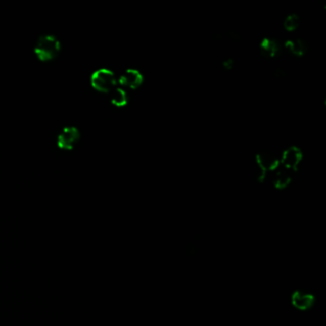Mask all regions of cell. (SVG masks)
Returning <instances> with one entry per match:
<instances>
[{"label": "cell", "instance_id": "obj_1", "mask_svg": "<svg viewBox=\"0 0 326 326\" xmlns=\"http://www.w3.org/2000/svg\"><path fill=\"white\" fill-rule=\"evenodd\" d=\"M34 52L39 61L50 62L61 52V42L55 35H41L35 42Z\"/></svg>", "mask_w": 326, "mask_h": 326}, {"label": "cell", "instance_id": "obj_2", "mask_svg": "<svg viewBox=\"0 0 326 326\" xmlns=\"http://www.w3.org/2000/svg\"><path fill=\"white\" fill-rule=\"evenodd\" d=\"M90 81L92 87L101 93H110L115 88L117 83L114 73L106 68L98 69L93 72Z\"/></svg>", "mask_w": 326, "mask_h": 326}, {"label": "cell", "instance_id": "obj_3", "mask_svg": "<svg viewBox=\"0 0 326 326\" xmlns=\"http://www.w3.org/2000/svg\"><path fill=\"white\" fill-rule=\"evenodd\" d=\"M80 138L79 129L75 126H67L59 134L57 144L60 149L64 150H72Z\"/></svg>", "mask_w": 326, "mask_h": 326}, {"label": "cell", "instance_id": "obj_4", "mask_svg": "<svg viewBox=\"0 0 326 326\" xmlns=\"http://www.w3.org/2000/svg\"><path fill=\"white\" fill-rule=\"evenodd\" d=\"M302 157V152L299 148L294 146L290 147L287 150H284L282 153V167L294 171L299 167Z\"/></svg>", "mask_w": 326, "mask_h": 326}, {"label": "cell", "instance_id": "obj_5", "mask_svg": "<svg viewBox=\"0 0 326 326\" xmlns=\"http://www.w3.org/2000/svg\"><path fill=\"white\" fill-rule=\"evenodd\" d=\"M144 81V77L140 71L136 69H127L120 77L119 82L128 88L136 89L140 87Z\"/></svg>", "mask_w": 326, "mask_h": 326}, {"label": "cell", "instance_id": "obj_6", "mask_svg": "<svg viewBox=\"0 0 326 326\" xmlns=\"http://www.w3.org/2000/svg\"><path fill=\"white\" fill-rule=\"evenodd\" d=\"M257 167L265 170H273L278 167V159L272 151L264 150L256 155Z\"/></svg>", "mask_w": 326, "mask_h": 326}, {"label": "cell", "instance_id": "obj_7", "mask_svg": "<svg viewBox=\"0 0 326 326\" xmlns=\"http://www.w3.org/2000/svg\"><path fill=\"white\" fill-rule=\"evenodd\" d=\"M260 51L266 58H273L281 53L282 48L276 40L272 38H264L260 44Z\"/></svg>", "mask_w": 326, "mask_h": 326}, {"label": "cell", "instance_id": "obj_8", "mask_svg": "<svg viewBox=\"0 0 326 326\" xmlns=\"http://www.w3.org/2000/svg\"><path fill=\"white\" fill-rule=\"evenodd\" d=\"M293 171L290 169L283 168H280L273 177V185L277 189H284L290 184L292 180Z\"/></svg>", "mask_w": 326, "mask_h": 326}, {"label": "cell", "instance_id": "obj_9", "mask_svg": "<svg viewBox=\"0 0 326 326\" xmlns=\"http://www.w3.org/2000/svg\"><path fill=\"white\" fill-rule=\"evenodd\" d=\"M285 47L288 49V51L290 53L295 55V56H303L304 54L306 53L308 46L306 44V42L302 39H291L286 41L285 43Z\"/></svg>", "mask_w": 326, "mask_h": 326}, {"label": "cell", "instance_id": "obj_10", "mask_svg": "<svg viewBox=\"0 0 326 326\" xmlns=\"http://www.w3.org/2000/svg\"><path fill=\"white\" fill-rule=\"evenodd\" d=\"M110 101L113 106H117V107H123V106H126V104L128 102V97H127V94L124 89L115 87L110 92Z\"/></svg>", "mask_w": 326, "mask_h": 326}, {"label": "cell", "instance_id": "obj_11", "mask_svg": "<svg viewBox=\"0 0 326 326\" xmlns=\"http://www.w3.org/2000/svg\"><path fill=\"white\" fill-rule=\"evenodd\" d=\"M300 17L293 14V15H289L287 18L284 19L283 26L287 31L292 32V31H295L296 29H298V27L300 26Z\"/></svg>", "mask_w": 326, "mask_h": 326}, {"label": "cell", "instance_id": "obj_12", "mask_svg": "<svg viewBox=\"0 0 326 326\" xmlns=\"http://www.w3.org/2000/svg\"><path fill=\"white\" fill-rule=\"evenodd\" d=\"M234 65H235V62H234V61H232V60H227V61H225V62H224V63H223V66H224V68H225V69H227V70H230V69H232Z\"/></svg>", "mask_w": 326, "mask_h": 326}]
</instances>
